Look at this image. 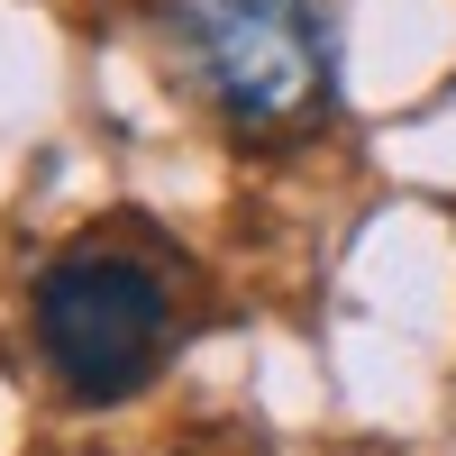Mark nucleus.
I'll return each mask as SVG.
<instances>
[{
	"label": "nucleus",
	"mask_w": 456,
	"mask_h": 456,
	"mask_svg": "<svg viewBox=\"0 0 456 456\" xmlns=\"http://www.w3.org/2000/svg\"><path fill=\"white\" fill-rule=\"evenodd\" d=\"M156 10L238 137L265 146L329 110V37L311 0H156Z\"/></svg>",
	"instance_id": "nucleus-2"
},
{
	"label": "nucleus",
	"mask_w": 456,
	"mask_h": 456,
	"mask_svg": "<svg viewBox=\"0 0 456 456\" xmlns=\"http://www.w3.org/2000/svg\"><path fill=\"white\" fill-rule=\"evenodd\" d=\"M28 329H37V356L64 384V402L110 411L156 384V365L174 356V283L165 265H146L110 238H83L46 256V274L28 292Z\"/></svg>",
	"instance_id": "nucleus-1"
}]
</instances>
